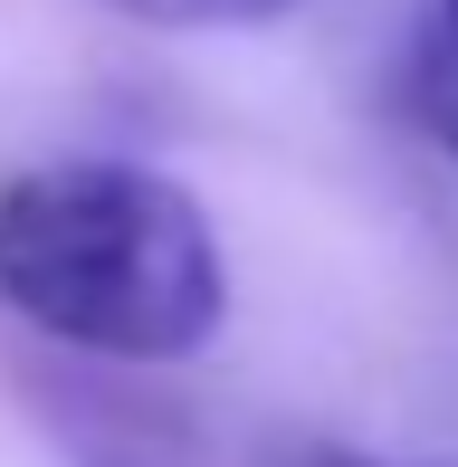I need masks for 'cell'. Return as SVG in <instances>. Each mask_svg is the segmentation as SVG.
I'll return each mask as SVG.
<instances>
[{
    "mask_svg": "<svg viewBox=\"0 0 458 467\" xmlns=\"http://www.w3.org/2000/svg\"><path fill=\"white\" fill-rule=\"evenodd\" d=\"M0 306L106 363H192L229 315V267L182 182L38 162L0 182Z\"/></svg>",
    "mask_w": 458,
    "mask_h": 467,
    "instance_id": "cell-1",
    "label": "cell"
},
{
    "mask_svg": "<svg viewBox=\"0 0 458 467\" xmlns=\"http://www.w3.org/2000/svg\"><path fill=\"white\" fill-rule=\"evenodd\" d=\"M411 115L458 162V0H430L421 10V38H411Z\"/></svg>",
    "mask_w": 458,
    "mask_h": 467,
    "instance_id": "cell-2",
    "label": "cell"
},
{
    "mask_svg": "<svg viewBox=\"0 0 458 467\" xmlns=\"http://www.w3.org/2000/svg\"><path fill=\"white\" fill-rule=\"evenodd\" d=\"M124 19H153V29H239V19H277L286 0H106Z\"/></svg>",
    "mask_w": 458,
    "mask_h": 467,
    "instance_id": "cell-3",
    "label": "cell"
},
{
    "mask_svg": "<svg viewBox=\"0 0 458 467\" xmlns=\"http://www.w3.org/2000/svg\"><path fill=\"white\" fill-rule=\"evenodd\" d=\"M306 467H391V458H353V449H316Z\"/></svg>",
    "mask_w": 458,
    "mask_h": 467,
    "instance_id": "cell-4",
    "label": "cell"
}]
</instances>
